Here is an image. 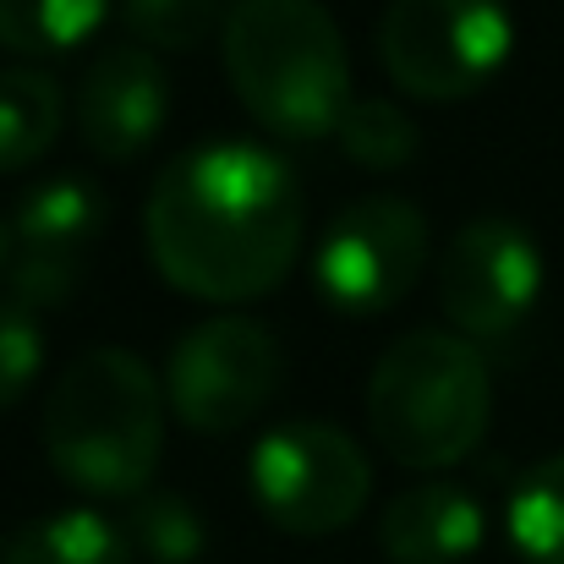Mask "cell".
Returning a JSON list of instances; mask_svg holds the SVG:
<instances>
[{
  "label": "cell",
  "instance_id": "obj_15",
  "mask_svg": "<svg viewBox=\"0 0 564 564\" xmlns=\"http://www.w3.org/2000/svg\"><path fill=\"white\" fill-rule=\"evenodd\" d=\"M505 532L527 564H564V449L516 482L505 505Z\"/></svg>",
  "mask_w": 564,
  "mask_h": 564
},
{
  "label": "cell",
  "instance_id": "obj_2",
  "mask_svg": "<svg viewBox=\"0 0 564 564\" xmlns=\"http://www.w3.org/2000/svg\"><path fill=\"white\" fill-rule=\"evenodd\" d=\"M165 449V389L154 368L121 346H94L66 362L44 400L50 466L94 499L149 494Z\"/></svg>",
  "mask_w": 564,
  "mask_h": 564
},
{
  "label": "cell",
  "instance_id": "obj_6",
  "mask_svg": "<svg viewBox=\"0 0 564 564\" xmlns=\"http://www.w3.org/2000/svg\"><path fill=\"white\" fill-rule=\"evenodd\" d=\"M258 510L291 538H335L346 532L373 488V466L362 444L335 422H280L258 438L247 466Z\"/></svg>",
  "mask_w": 564,
  "mask_h": 564
},
{
  "label": "cell",
  "instance_id": "obj_1",
  "mask_svg": "<svg viewBox=\"0 0 564 564\" xmlns=\"http://www.w3.org/2000/svg\"><path fill=\"white\" fill-rule=\"evenodd\" d=\"M143 230L165 285L197 302H258L296 269L307 203L263 143L208 138L154 176Z\"/></svg>",
  "mask_w": 564,
  "mask_h": 564
},
{
  "label": "cell",
  "instance_id": "obj_19",
  "mask_svg": "<svg viewBox=\"0 0 564 564\" xmlns=\"http://www.w3.org/2000/svg\"><path fill=\"white\" fill-rule=\"evenodd\" d=\"M236 0H121L127 33L149 50H197L214 28H225Z\"/></svg>",
  "mask_w": 564,
  "mask_h": 564
},
{
  "label": "cell",
  "instance_id": "obj_3",
  "mask_svg": "<svg viewBox=\"0 0 564 564\" xmlns=\"http://www.w3.org/2000/svg\"><path fill=\"white\" fill-rule=\"evenodd\" d=\"M225 77L241 110L285 143L340 132L357 99L346 33L318 0H236L225 22Z\"/></svg>",
  "mask_w": 564,
  "mask_h": 564
},
{
  "label": "cell",
  "instance_id": "obj_17",
  "mask_svg": "<svg viewBox=\"0 0 564 564\" xmlns=\"http://www.w3.org/2000/svg\"><path fill=\"white\" fill-rule=\"evenodd\" d=\"M121 527H127L132 549L154 564H197L203 549H208L203 516L192 510L182 494H171V488L138 494V499L127 505V521H121Z\"/></svg>",
  "mask_w": 564,
  "mask_h": 564
},
{
  "label": "cell",
  "instance_id": "obj_11",
  "mask_svg": "<svg viewBox=\"0 0 564 564\" xmlns=\"http://www.w3.org/2000/svg\"><path fill=\"white\" fill-rule=\"evenodd\" d=\"M171 121V77L160 55L110 44L88 61L77 88V132L99 160H138Z\"/></svg>",
  "mask_w": 564,
  "mask_h": 564
},
{
  "label": "cell",
  "instance_id": "obj_18",
  "mask_svg": "<svg viewBox=\"0 0 564 564\" xmlns=\"http://www.w3.org/2000/svg\"><path fill=\"white\" fill-rule=\"evenodd\" d=\"M335 138L340 154L362 171H400L416 154V121L394 99H351Z\"/></svg>",
  "mask_w": 564,
  "mask_h": 564
},
{
  "label": "cell",
  "instance_id": "obj_5",
  "mask_svg": "<svg viewBox=\"0 0 564 564\" xmlns=\"http://www.w3.org/2000/svg\"><path fill=\"white\" fill-rule=\"evenodd\" d=\"M516 22L505 0H389L378 55L400 94L427 105L471 99L505 72Z\"/></svg>",
  "mask_w": 564,
  "mask_h": 564
},
{
  "label": "cell",
  "instance_id": "obj_13",
  "mask_svg": "<svg viewBox=\"0 0 564 564\" xmlns=\"http://www.w3.org/2000/svg\"><path fill=\"white\" fill-rule=\"evenodd\" d=\"M138 549L121 521L99 510H55L0 538V564H132Z\"/></svg>",
  "mask_w": 564,
  "mask_h": 564
},
{
  "label": "cell",
  "instance_id": "obj_14",
  "mask_svg": "<svg viewBox=\"0 0 564 564\" xmlns=\"http://www.w3.org/2000/svg\"><path fill=\"white\" fill-rule=\"evenodd\" d=\"M66 94L39 66H0V176L28 171L61 138Z\"/></svg>",
  "mask_w": 564,
  "mask_h": 564
},
{
  "label": "cell",
  "instance_id": "obj_7",
  "mask_svg": "<svg viewBox=\"0 0 564 564\" xmlns=\"http://www.w3.org/2000/svg\"><path fill=\"white\" fill-rule=\"evenodd\" d=\"M427 269V214L405 197L346 203L313 252V285L340 318H378L411 296Z\"/></svg>",
  "mask_w": 564,
  "mask_h": 564
},
{
  "label": "cell",
  "instance_id": "obj_8",
  "mask_svg": "<svg viewBox=\"0 0 564 564\" xmlns=\"http://www.w3.org/2000/svg\"><path fill=\"white\" fill-rule=\"evenodd\" d=\"M280 383V346L258 318H203L171 346L165 405L192 433L247 427Z\"/></svg>",
  "mask_w": 564,
  "mask_h": 564
},
{
  "label": "cell",
  "instance_id": "obj_4",
  "mask_svg": "<svg viewBox=\"0 0 564 564\" xmlns=\"http://www.w3.org/2000/svg\"><path fill=\"white\" fill-rule=\"evenodd\" d=\"M368 422L389 460L444 471L482 444L494 422V373L466 335L411 329L373 362Z\"/></svg>",
  "mask_w": 564,
  "mask_h": 564
},
{
  "label": "cell",
  "instance_id": "obj_10",
  "mask_svg": "<svg viewBox=\"0 0 564 564\" xmlns=\"http://www.w3.org/2000/svg\"><path fill=\"white\" fill-rule=\"evenodd\" d=\"M105 230V197L83 176H44L33 187H22L11 208V302H22L28 313L61 307L83 269H88V247Z\"/></svg>",
  "mask_w": 564,
  "mask_h": 564
},
{
  "label": "cell",
  "instance_id": "obj_9",
  "mask_svg": "<svg viewBox=\"0 0 564 564\" xmlns=\"http://www.w3.org/2000/svg\"><path fill=\"white\" fill-rule=\"evenodd\" d=\"M543 296V247L521 219L482 214L466 219L438 263V307L455 335L499 340Z\"/></svg>",
  "mask_w": 564,
  "mask_h": 564
},
{
  "label": "cell",
  "instance_id": "obj_12",
  "mask_svg": "<svg viewBox=\"0 0 564 564\" xmlns=\"http://www.w3.org/2000/svg\"><path fill=\"white\" fill-rule=\"evenodd\" d=\"M488 516L460 482H416L389 499L378 543L394 564H460L482 549Z\"/></svg>",
  "mask_w": 564,
  "mask_h": 564
},
{
  "label": "cell",
  "instance_id": "obj_16",
  "mask_svg": "<svg viewBox=\"0 0 564 564\" xmlns=\"http://www.w3.org/2000/svg\"><path fill=\"white\" fill-rule=\"evenodd\" d=\"M110 0H0V50L66 55L105 22Z\"/></svg>",
  "mask_w": 564,
  "mask_h": 564
},
{
  "label": "cell",
  "instance_id": "obj_20",
  "mask_svg": "<svg viewBox=\"0 0 564 564\" xmlns=\"http://www.w3.org/2000/svg\"><path fill=\"white\" fill-rule=\"evenodd\" d=\"M44 368V329L22 302H0V411H11Z\"/></svg>",
  "mask_w": 564,
  "mask_h": 564
},
{
  "label": "cell",
  "instance_id": "obj_21",
  "mask_svg": "<svg viewBox=\"0 0 564 564\" xmlns=\"http://www.w3.org/2000/svg\"><path fill=\"white\" fill-rule=\"evenodd\" d=\"M6 269H11V219L0 214V280H6Z\"/></svg>",
  "mask_w": 564,
  "mask_h": 564
}]
</instances>
